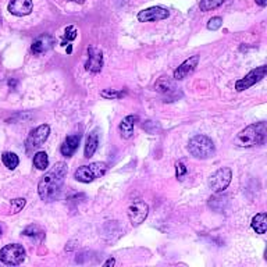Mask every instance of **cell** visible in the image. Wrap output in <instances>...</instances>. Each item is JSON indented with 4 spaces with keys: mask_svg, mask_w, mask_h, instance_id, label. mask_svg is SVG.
Wrapping results in <instances>:
<instances>
[{
    "mask_svg": "<svg viewBox=\"0 0 267 267\" xmlns=\"http://www.w3.org/2000/svg\"><path fill=\"white\" fill-rule=\"evenodd\" d=\"M114 265H116V260H114V259H109V260H107V262H106L103 266L109 267V266H114Z\"/></svg>",
    "mask_w": 267,
    "mask_h": 267,
    "instance_id": "29",
    "label": "cell"
},
{
    "mask_svg": "<svg viewBox=\"0 0 267 267\" xmlns=\"http://www.w3.org/2000/svg\"><path fill=\"white\" fill-rule=\"evenodd\" d=\"M189 153L196 159H207L215 153V144L206 135H195L188 144Z\"/></svg>",
    "mask_w": 267,
    "mask_h": 267,
    "instance_id": "3",
    "label": "cell"
},
{
    "mask_svg": "<svg viewBox=\"0 0 267 267\" xmlns=\"http://www.w3.org/2000/svg\"><path fill=\"white\" fill-rule=\"evenodd\" d=\"M233 178V171L228 167H221L218 168L215 174L210 175L209 178V186L210 189H213L215 192H223L227 186L231 183Z\"/></svg>",
    "mask_w": 267,
    "mask_h": 267,
    "instance_id": "6",
    "label": "cell"
},
{
    "mask_svg": "<svg viewBox=\"0 0 267 267\" xmlns=\"http://www.w3.org/2000/svg\"><path fill=\"white\" fill-rule=\"evenodd\" d=\"M149 213V206L145 202H135L134 205L128 207V217L133 226H139L142 224Z\"/></svg>",
    "mask_w": 267,
    "mask_h": 267,
    "instance_id": "10",
    "label": "cell"
},
{
    "mask_svg": "<svg viewBox=\"0 0 267 267\" xmlns=\"http://www.w3.org/2000/svg\"><path fill=\"white\" fill-rule=\"evenodd\" d=\"M0 25H1V13H0Z\"/></svg>",
    "mask_w": 267,
    "mask_h": 267,
    "instance_id": "32",
    "label": "cell"
},
{
    "mask_svg": "<svg viewBox=\"0 0 267 267\" xmlns=\"http://www.w3.org/2000/svg\"><path fill=\"white\" fill-rule=\"evenodd\" d=\"M198 63H199V56H192V57H189L188 60H185V62L174 71V80L178 81V80H184V78H186L189 74H192V72L195 71Z\"/></svg>",
    "mask_w": 267,
    "mask_h": 267,
    "instance_id": "12",
    "label": "cell"
},
{
    "mask_svg": "<svg viewBox=\"0 0 267 267\" xmlns=\"http://www.w3.org/2000/svg\"><path fill=\"white\" fill-rule=\"evenodd\" d=\"M185 174H186V167L184 166V163L178 162V163L175 165V175H177V178L181 180Z\"/></svg>",
    "mask_w": 267,
    "mask_h": 267,
    "instance_id": "27",
    "label": "cell"
},
{
    "mask_svg": "<svg viewBox=\"0 0 267 267\" xmlns=\"http://www.w3.org/2000/svg\"><path fill=\"white\" fill-rule=\"evenodd\" d=\"M64 38L67 41H74L77 38V30L74 27H67L66 28V33H64Z\"/></svg>",
    "mask_w": 267,
    "mask_h": 267,
    "instance_id": "28",
    "label": "cell"
},
{
    "mask_svg": "<svg viewBox=\"0 0 267 267\" xmlns=\"http://www.w3.org/2000/svg\"><path fill=\"white\" fill-rule=\"evenodd\" d=\"M0 260L7 266H18L25 260V249L18 244L6 245L0 250Z\"/></svg>",
    "mask_w": 267,
    "mask_h": 267,
    "instance_id": "5",
    "label": "cell"
},
{
    "mask_svg": "<svg viewBox=\"0 0 267 267\" xmlns=\"http://www.w3.org/2000/svg\"><path fill=\"white\" fill-rule=\"evenodd\" d=\"M25 206V199L24 198H17V199H13L10 203V213L11 215H16L22 210V207Z\"/></svg>",
    "mask_w": 267,
    "mask_h": 267,
    "instance_id": "23",
    "label": "cell"
},
{
    "mask_svg": "<svg viewBox=\"0 0 267 267\" xmlns=\"http://www.w3.org/2000/svg\"><path fill=\"white\" fill-rule=\"evenodd\" d=\"M267 136V125L266 123L252 124L242 130L235 138V145L241 148H250L256 145L265 144Z\"/></svg>",
    "mask_w": 267,
    "mask_h": 267,
    "instance_id": "2",
    "label": "cell"
},
{
    "mask_svg": "<svg viewBox=\"0 0 267 267\" xmlns=\"http://www.w3.org/2000/svg\"><path fill=\"white\" fill-rule=\"evenodd\" d=\"M80 141H81V135L80 134H75V135H70L64 139L62 148H60V152H62L63 156L66 157H70L72 154L75 153V150L78 149V145H80Z\"/></svg>",
    "mask_w": 267,
    "mask_h": 267,
    "instance_id": "15",
    "label": "cell"
},
{
    "mask_svg": "<svg viewBox=\"0 0 267 267\" xmlns=\"http://www.w3.org/2000/svg\"><path fill=\"white\" fill-rule=\"evenodd\" d=\"M266 72H267L266 66H260V67H257V68H255V70H252L249 74L245 75V78H242V80L236 81L235 89L238 91V92H242V91H245V89H248V88H250V86L256 85L259 81H262V80L266 77Z\"/></svg>",
    "mask_w": 267,
    "mask_h": 267,
    "instance_id": "8",
    "label": "cell"
},
{
    "mask_svg": "<svg viewBox=\"0 0 267 267\" xmlns=\"http://www.w3.org/2000/svg\"><path fill=\"white\" fill-rule=\"evenodd\" d=\"M170 16V11L165 9V7H160V6H154V7H149L146 10L139 11L138 14V20L141 22H153V21H162L168 18Z\"/></svg>",
    "mask_w": 267,
    "mask_h": 267,
    "instance_id": "9",
    "label": "cell"
},
{
    "mask_svg": "<svg viewBox=\"0 0 267 267\" xmlns=\"http://www.w3.org/2000/svg\"><path fill=\"white\" fill-rule=\"evenodd\" d=\"M0 235H1V227H0Z\"/></svg>",
    "mask_w": 267,
    "mask_h": 267,
    "instance_id": "33",
    "label": "cell"
},
{
    "mask_svg": "<svg viewBox=\"0 0 267 267\" xmlns=\"http://www.w3.org/2000/svg\"><path fill=\"white\" fill-rule=\"evenodd\" d=\"M54 45V39L51 38L50 35H43L41 38H38L36 41L32 43L31 50L33 54H43L48 50H50Z\"/></svg>",
    "mask_w": 267,
    "mask_h": 267,
    "instance_id": "14",
    "label": "cell"
},
{
    "mask_svg": "<svg viewBox=\"0 0 267 267\" xmlns=\"http://www.w3.org/2000/svg\"><path fill=\"white\" fill-rule=\"evenodd\" d=\"M154 89L160 93L171 92V91L174 89V83H173L171 80H168V77H167V78H166V77H162V78H159V81L154 85Z\"/></svg>",
    "mask_w": 267,
    "mask_h": 267,
    "instance_id": "19",
    "label": "cell"
},
{
    "mask_svg": "<svg viewBox=\"0 0 267 267\" xmlns=\"http://www.w3.org/2000/svg\"><path fill=\"white\" fill-rule=\"evenodd\" d=\"M221 25H223V18L221 17H213V18H210L209 22H207V28L210 31H216Z\"/></svg>",
    "mask_w": 267,
    "mask_h": 267,
    "instance_id": "24",
    "label": "cell"
},
{
    "mask_svg": "<svg viewBox=\"0 0 267 267\" xmlns=\"http://www.w3.org/2000/svg\"><path fill=\"white\" fill-rule=\"evenodd\" d=\"M107 171V165L106 163H100V162H96V163H91L88 166H81L80 168L75 170L74 173V178L80 183H92L96 178H100L102 175L106 174Z\"/></svg>",
    "mask_w": 267,
    "mask_h": 267,
    "instance_id": "4",
    "label": "cell"
},
{
    "mask_svg": "<svg viewBox=\"0 0 267 267\" xmlns=\"http://www.w3.org/2000/svg\"><path fill=\"white\" fill-rule=\"evenodd\" d=\"M1 162H3V165L6 166L9 170H14V168L18 166V163H20L18 156L16 153H11V152L3 153V156H1Z\"/></svg>",
    "mask_w": 267,
    "mask_h": 267,
    "instance_id": "20",
    "label": "cell"
},
{
    "mask_svg": "<svg viewBox=\"0 0 267 267\" xmlns=\"http://www.w3.org/2000/svg\"><path fill=\"white\" fill-rule=\"evenodd\" d=\"M7 9L13 16H28L32 11V0H11Z\"/></svg>",
    "mask_w": 267,
    "mask_h": 267,
    "instance_id": "13",
    "label": "cell"
},
{
    "mask_svg": "<svg viewBox=\"0 0 267 267\" xmlns=\"http://www.w3.org/2000/svg\"><path fill=\"white\" fill-rule=\"evenodd\" d=\"M33 166H35L38 170H46V168H48V166H49V159H48L46 152H38V153L33 156Z\"/></svg>",
    "mask_w": 267,
    "mask_h": 267,
    "instance_id": "21",
    "label": "cell"
},
{
    "mask_svg": "<svg viewBox=\"0 0 267 267\" xmlns=\"http://www.w3.org/2000/svg\"><path fill=\"white\" fill-rule=\"evenodd\" d=\"M24 235L27 236H36L38 234H43V231H42L41 228L38 226H30L28 228H25L24 230V233H22Z\"/></svg>",
    "mask_w": 267,
    "mask_h": 267,
    "instance_id": "25",
    "label": "cell"
},
{
    "mask_svg": "<svg viewBox=\"0 0 267 267\" xmlns=\"http://www.w3.org/2000/svg\"><path fill=\"white\" fill-rule=\"evenodd\" d=\"M66 175H67V165L60 162L42 177L38 184V192L42 200L51 202L60 196Z\"/></svg>",
    "mask_w": 267,
    "mask_h": 267,
    "instance_id": "1",
    "label": "cell"
},
{
    "mask_svg": "<svg viewBox=\"0 0 267 267\" xmlns=\"http://www.w3.org/2000/svg\"><path fill=\"white\" fill-rule=\"evenodd\" d=\"M98 144H99V138H98V130H95L89 134L88 139H86V145H85V157L89 159L92 157L93 153L98 149Z\"/></svg>",
    "mask_w": 267,
    "mask_h": 267,
    "instance_id": "17",
    "label": "cell"
},
{
    "mask_svg": "<svg viewBox=\"0 0 267 267\" xmlns=\"http://www.w3.org/2000/svg\"><path fill=\"white\" fill-rule=\"evenodd\" d=\"M49 134H50V127L48 124H42L39 127H36L35 130H32L27 138V142H25L27 150L31 152L33 149H38L39 146H42L46 142Z\"/></svg>",
    "mask_w": 267,
    "mask_h": 267,
    "instance_id": "7",
    "label": "cell"
},
{
    "mask_svg": "<svg viewBox=\"0 0 267 267\" xmlns=\"http://www.w3.org/2000/svg\"><path fill=\"white\" fill-rule=\"evenodd\" d=\"M100 95H102L103 98H107V99H118V98H123L124 96L123 92H117V91H109V89L103 91Z\"/></svg>",
    "mask_w": 267,
    "mask_h": 267,
    "instance_id": "26",
    "label": "cell"
},
{
    "mask_svg": "<svg viewBox=\"0 0 267 267\" xmlns=\"http://www.w3.org/2000/svg\"><path fill=\"white\" fill-rule=\"evenodd\" d=\"M252 228L257 234H266L267 230V215L266 213H259L252 218Z\"/></svg>",
    "mask_w": 267,
    "mask_h": 267,
    "instance_id": "18",
    "label": "cell"
},
{
    "mask_svg": "<svg viewBox=\"0 0 267 267\" xmlns=\"http://www.w3.org/2000/svg\"><path fill=\"white\" fill-rule=\"evenodd\" d=\"M138 121V117L136 116H127L125 118H123V121L120 123V134L123 136L124 139H130L134 135V127H135V123Z\"/></svg>",
    "mask_w": 267,
    "mask_h": 267,
    "instance_id": "16",
    "label": "cell"
},
{
    "mask_svg": "<svg viewBox=\"0 0 267 267\" xmlns=\"http://www.w3.org/2000/svg\"><path fill=\"white\" fill-rule=\"evenodd\" d=\"M103 66V53L102 50L96 48H89L88 49V60L85 63V68L91 72H99L102 70Z\"/></svg>",
    "mask_w": 267,
    "mask_h": 267,
    "instance_id": "11",
    "label": "cell"
},
{
    "mask_svg": "<svg viewBox=\"0 0 267 267\" xmlns=\"http://www.w3.org/2000/svg\"><path fill=\"white\" fill-rule=\"evenodd\" d=\"M224 3V0H200L199 7L202 11H210L217 9L218 6H221Z\"/></svg>",
    "mask_w": 267,
    "mask_h": 267,
    "instance_id": "22",
    "label": "cell"
},
{
    "mask_svg": "<svg viewBox=\"0 0 267 267\" xmlns=\"http://www.w3.org/2000/svg\"><path fill=\"white\" fill-rule=\"evenodd\" d=\"M67 1H74V3H78V4H83L85 0H67Z\"/></svg>",
    "mask_w": 267,
    "mask_h": 267,
    "instance_id": "31",
    "label": "cell"
},
{
    "mask_svg": "<svg viewBox=\"0 0 267 267\" xmlns=\"http://www.w3.org/2000/svg\"><path fill=\"white\" fill-rule=\"evenodd\" d=\"M256 3L259 6H262V7H265L267 4V0H256Z\"/></svg>",
    "mask_w": 267,
    "mask_h": 267,
    "instance_id": "30",
    "label": "cell"
}]
</instances>
